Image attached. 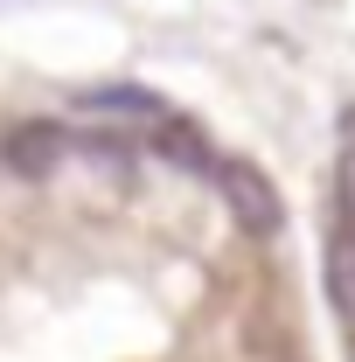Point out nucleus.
Wrapping results in <instances>:
<instances>
[{
    "instance_id": "1",
    "label": "nucleus",
    "mask_w": 355,
    "mask_h": 362,
    "mask_svg": "<svg viewBox=\"0 0 355 362\" xmlns=\"http://www.w3.org/2000/svg\"><path fill=\"white\" fill-rule=\"evenodd\" d=\"M209 181L223 188V202H230V216L251 230V237H272V230L286 223V209H279V188H272L251 160H209Z\"/></svg>"
},
{
    "instance_id": "2",
    "label": "nucleus",
    "mask_w": 355,
    "mask_h": 362,
    "mask_svg": "<svg viewBox=\"0 0 355 362\" xmlns=\"http://www.w3.org/2000/svg\"><path fill=\"white\" fill-rule=\"evenodd\" d=\"M0 160H7L14 175H28V181L56 175V160H70V126H56V119L14 126V133H7V146H0Z\"/></svg>"
},
{
    "instance_id": "3",
    "label": "nucleus",
    "mask_w": 355,
    "mask_h": 362,
    "mask_svg": "<svg viewBox=\"0 0 355 362\" xmlns=\"http://www.w3.org/2000/svg\"><path fill=\"white\" fill-rule=\"evenodd\" d=\"M320 286L334 300V314L355 320V209H334L327 223V258H320Z\"/></svg>"
},
{
    "instance_id": "4",
    "label": "nucleus",
    "mask_w": 355,
    "mask_h": 362,
    "mask_svg": "<svg viewBox=\"0 0 355 362\" xmlns=\"http://www.w3.org/2000/svg\"><path fill=\"white\" fill-rule=\"evenodd\" d=\"M84 112H98V119H126V126H139V133H146L168 105H161V98H146V90H133V84H112V90H91Z\"/></svg>"
},
{
    "instance_id": "5",
    "label": "nucleus",
    "mask_w": 355,
    "mask_h": 362,
    "mask_svg": "<svg viewBox=\"0 0 355 362\" xmlns=\"http://www.w3.org/2000/svg\"><path fill=\"white\" fill-rule=\"evenodd\" d=\"M334 202L355 209V119H349V139H342V160H334Z\"/></svg>"
}]
</instances>
